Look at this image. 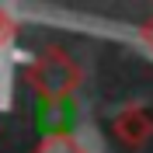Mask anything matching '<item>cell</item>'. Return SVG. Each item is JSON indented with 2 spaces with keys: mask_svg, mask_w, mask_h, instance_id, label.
Instances as JSON below:
<instances>
[{
  "mask_svg": "<svg viewBox=\"0 0 153 153\" xmlns=\"http://www.w3.org/2000/svg\"><path fill=\"white\" fill-rule=\"evenodd\" d=\"M73 122H76V108L70 101H56V105H42L38 108V125H42L45 136H56V132L66 136L73 129Z\"/></svg>",
  "mask_w": 153,
  "mask_h": 153,
  "instance_id": "6da1fadb",
  "label": "cell"
}]
</instances>
